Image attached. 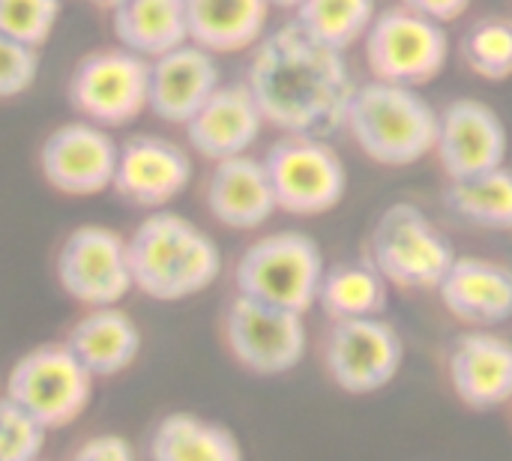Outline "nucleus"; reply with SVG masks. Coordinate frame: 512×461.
Masks as SVG:
<instances>
[{
  "instance_id": "f257e3e1",
  "label": "nucleus",
  "mask_w": 512,
  "mask_h": 461,
  "mask_svg": "<svg viewBox=\"0 0 512 461\" xmlns=\"http://www.w3.org/2000/svg\"><path fill=\"white\" fill-rule=\"evenodd\" d=\"M246 87L267 126L282 135L333 138L345 129L357 90L345 51L327 48L294 21L267 30L252 48Z\"/></svg>"
},
{
  "instance_id": "f03ea898",
  "label": "nucleus",
  "mask_w": 512,
  "mask_h": 461,
  "mask_svg": "<svg viewBox=\"0 0 512 461\" xmlns=\"http://www.w3.org/2000/svg\"><path fill=\"white\" fill-rule=\"evenodd\" d=\"M135 291L159 303L189 300L222 273L219 243L174 210H150L126 237Z\"/></svg>"
},
{
  "instance_id": "7ed1b4c3",
  "label": "nucleus",
  "mask_w": 512,
  "mask_h": 461,
  "mask_svg": "<svg viewBox=\"0 0 512 461\" xmlns=\"http://www.w3.org/2000/svg\"><path fill=\"white\" fill-rule=\"evenodd\" d=\"M345 129L372 162L405 168L435 150L438 108L417 87L369 78L351 96Z\"/></svg>"
},
{
  "instance_id": "20e7f679",
  "label": "nucleus",
  "mask_w": 512,
  "mask_h": 461,
  "mask_svg": "<svg viewBox=\"0 0 512 461\" xmlns=\"http://www.w3.org/2000/svg\"><path fill=\"white\" fill-rule=\"evenodd\" d=\"M366 258L393 288L438 291L456 261V246L417 204L396 201L378 216Z\"/></svg>"
},
{
  "instance_id": "39448f33",
  "label": "nucleus",
  "mask_w": 512,
  "mask_h": 461,
  "mask_svg": "<svg viewBox=\"0 0 512 461\" xmlns=\"http://www.w3.org/2000/svg\"><path fill=\"white\" fill-rule=\"evenodd\" d=\"M327 264L321 246L303 231H276L243 249L234 267L237 294L306 315L318 306Z\"/></svg>"
},
{
  "instance_id": "423d86ee",
  "label": "nucleus",
  "mask_w": 512,
  "mask_h": 461,
  "mask_svg": "<svg viewBox=\"0 0 512 461\" xmlns=\"http://www.w3.org/2000/svg\"><path fill=\"white\" fill-rule=\"evenodd\" d=\"M363 57L372 78L420 87L444 72L450 33L441 21L399 3L375 15L363 36Z\"/></svg>"
},
{
  "instance_id": "0eeeda50",
  "label": "nucleus",
  "mask_w": 512,
  "mask_h": 461,
  "mask_svg": "<svg viewBox=\"0 0 512 461\" xmlns=\"http://www.w3.org/2000/svg\"><path fill=\"white\" fill-rule=\"evenodd\" d=\"M264 168L282 213L321 216L342 204L348 171L327 138L282 135L264 153Z\"/></svg>"
},
{
  "instance_id": "6e6552de",
  "label": "nucleus",
  "mask_w": 512,
  "mask_h": 461,
  "mask_svg": "<svg viewBox=\"0 0 512 461\" xmlns=\"http://www.w3.org/2000/svg\"><path fill=\"white\" fill-rule=\"evenodd\" d=\"M150 60L114 45L84 54L66 84L69 105L90 123L105 129L129 126L147 111Z\"/></svg>"
},
{
  "instance_id": "1a4fd4ad",
  "label": "nucleus",
  "mask_w": 512,
  "mask_h": 461,
  "mask_svg": "<svg viewBox=\"0 0 512 461\" xmlns=\"http://www.w3.org/2000/svg\"><path fill=\"white\" fill-rule=\"evenodd\" d=\"M93 381L66 345H39L9 369L6 396L54 432L72 426L90 408Z\"/></svg>"
},
{
  "instance_id": "9d476101",
  "label": "nucleus",
  "mask_w": 512,
  "mask_h": 461,
  "mask_svg": "<svg viewBox=\"0 0 512 461\" xmlns=\"http://www.w3.org/2000/svg\"><path fill=\"white\" fill-rule=\"evenodd\" d=\"M228 354L252 375L273 378L297 369L306 357L309 333L300 312L234 294L222 318Z\"/></svg>"
},
{
  "instance_id": "9b49d317",
  "label": "nucleus",
  "mask_w": 512,
  "mask_h": 461,
  "mask_svg": "<svg viewBox=\"0 0 512 461\" xmlns=\"http://www.w3.org/2000/svg\"><path fill=\"white\" fill-rule=\"evenodd\" d=\"M321 357L330 381L339 390L351 396H369L396 381L405 363V342L381 315L330 321Z\"/></svg>"
},
{
  "instance_id": "f8f14e48",
  "label": "nucleus",
  "mask_w": 512,
  "mask_h": 461,
  "mask_svg": "<svg viewBox=\"0 0 512 461\" xmlns=\"http://www.w3.org/2000/svg\"><path fill=\"white\" fill-rule=\"evenodd\" d=\"M54 273L60 288L81 306H117L132 288L126 237L105 225H78L57 249Z\"/></svg>"
},
{
  "instance_id": "ddd939ff",
  "label": "nucleus",
  "mask_w": 512,
  "mask_h": 461,
  "mask_svg": "<svg viewBox=\"0 0 512 461\" xmlns=\"http://www.w3.org/2000/svg\"><path fill=\"white\" fill-rule=\"evenodd\" d=\"M117 153L120 144L111 138V132L81 117L45 135L39 147V171L51 189L87 198L111 189Z\"/></svg>"
},
{
  "instance_id": "4468645a",
  "label": "nucleus",
  "mask_w": 512,
  "mask_h": 461,
  "mask_svg": "<svg viewBox=\"0 0 512 461\" xmlns=\"http://www.w3.org/2000/svg\"><path fill=\"white\" fill-rule=\"evenodd\" d=\"M510 135L501 114L483 99H453L438 111L435 156L447 180H465L507 165Z\"/></svg>"
},
{
  "instance_id": "2eb2a0df",
  "label": "nucleus",
  "mask_w": 512,
  "mask_h": 461,
  "mask_svg": "<svg viewBox=\"0 0 512 461\" xmlns=\"http://www.w3.org/2000/svg\"><path fill=\"white\" fill-rule=\"evenodd\" d=\"M189 150L165 135H132L120 144L111 189L138 210H165L192 183Z\"/></svg>"
},
{
  "instance_id": "dca6fc26",
  "label": "nucleus",
  "mask_w": 512,
  "mask_h": 461,
  "mask_svg": "<svg viewBox=\"0 0 512 461\" xmlns=\"http://www.w3.org/2000/svg\"><path fill=\"white\" fill-rule=\"evenodd\" d=\"M219 84L222 72L216 54L189 39L150 60L147 111H153L162 123L186 126Z\"/></svg>"
},
{
  "instance_id": "f3484780",
  "label": "nucleus",
  "mask_w": 512,
  "mask_h": 461,
  "mask_svg": "<svg viewBox=\"0 0 512 461\" xmlns=\"http://www.w3.org/2000/svg\"><path fill=\"white\" fill-rule=\"evenodd\" d=\"M447 378L471 411H495L512 402V342L492 330H468L453 339Z\"/></svg>"
},
{
  "instance_id": "a211bd4d",
  "label": "nucleus",
  "mask_w": 512,
  "mask_h": 461,
  "mask_svg": "<svg viewBox=\"0 0 512 461\" xmlns=\"http://www.w3.org/2000/svg\"><path fill=\"white\" fill-rule=\"evenodd\" d=\"M267 120L246 87V81L219 84L216 93L195 111V117L183 126L189 147L210 162L231 159L249 153L261 138Z\"/></svg>"
},
{
  "instance_id": "6ab92c4d",
  "label": "nucleus",
  "mask_w": 512,
  "mask_h": 461,
  "mask_svg": "<svg viewBox=\"0 0 512 461\" xmlns=\"http://www.w3.org/2000/svg\"><path fill=\"white\" fill-rule=\"evenodd\" d=\"M204 204L210 216L231 231H255L279 210L264 159L252 153L213 162L204 183Z\"/></svg>"
},
{
  "instance_id": "aec40b11",
  "label": "nucleus",
  "mask_w": 512,
  "mask_h": 461,
  "mask_svg": "<svg viewBox=\"0 0 512 461\" xmlns=\"http://www.w3.org/2000/svg\"><path fill=\"white\" fill-rule=\"evenodd\" d=\"M438 294L453 318L468 327L492 330L512 318V267L489 258L456 255Z\"/></svg>"
},
{
  "instance_id": "412c9836",
  "label": "nucleus",
  "mask_w": 512,
  "mask_h": 461,
  "mask_svg": "<svg viewBox=\"0 0 512 461\" xmlns=\"http://www.w3.org/2000/svg\"><path fill=\"white\" fill-rule=\"evenodd\" d=\"M63 345L93 378H114L138 360L141 330L120 306H96L75 321Z\"/></svg>"
},
{
  "instance_id": "4be33fe9",
  "label": "nucleus",
  "mask_w": 512,
  "mask_h": 461,
  "mask_svg": "<svg viewBox=\"0 0 512 461\" xmlns=\"http://www.w3.org/2000/svg\"><path fill=\"white\" fill-rule=\"evenodd\" d=\"M270 0H186L189 39L213 54L255 48L270 24Z\"/></svg>"
},
{
  "instance_id": "5701e85b",
  "label": "nucleus",
  "mask_w": 512,
  "mask_h": 461,
  "mask_svg": "<svg viewBox=\"0 0 512 461\" xmlns=\"http://www.w3.org/2000/svg\"><path fill=\"white\" fill-rule=\"evenodd\" d=\"M117 45L153 60L189 42L186 0H123L111 12Z\"/></svg>"
},
{
  "instance_id": "b1692460",
  "label": "nucleus",
  "mask_w": 512,
  "mask_h": 461,
  "mask_svg": "<svg viewBox=\"0 0 512 461\" xmlns=\"http://www.w3.org/2000/svg\"><path fill=\"white\" fill-rule=\"evenodd\" d=\"M150 461H243V447L231 429L198 414H168L156 423Z\"/></svg>"
},
{
  "instance_id": "393cba45",
  "label": "nucleus",
  "mask_w": 512,
  "mask_h": 461,
  "mask_svg": "<svg viewBox=\"0 0 512 461\" xmlns=\"http://www.w3.org/2000/svg\"><path fill=\"white\" fill-rule=\"evenodd\" d=\"M387 300H390V282L381 276V270L369 258L339 261L327 267L321 276L318 306L330 321L384 315Z\"/></svg>"
},
{
  "instance_id": "a878e982",
  "label": "nucleus",
  "mask_w": 512,
  "mask_h": 461,
  "mask_svg": "<svg viewBox=\"0 0 512 461\" xmlns=\"http://www.w3.org/2000/svg\"><path fill=\"white\" fill-rule=\"evenodd\" d=\"M447 210L477 228H512V171L507 165L492 168L477 177L450 180L444 189Z\"/></svg>"
},
{
  "instance_id": "bb28decb",
  "label": "nucleus",
  "mask_w": 512,
  "mask_h": 461,
  "mask_svg": "<svg viewBox=\"0 0 512 461\" xmlns=\"http://www.w3.org/2000/svg\"><path fill=\"white\" fill-rule=\"evenodd\" d=\"M375 15V0H300L294 9V24L315 42L348 51L351 45L363 42Z\"/></svg>"
},
{
  "instance_id": "cd10ccee",
  "label": "nucleus",
  "mask_w": 512,
  "mask_h": 461,
  "mask_svg": "<svg viewBox=\"0 0 512 461\" xmlns=\"http://www.w3.org/2000/svg\"><path fill=\"white\" fill-rule=\"evenodd\" d=\"M459 51L474 75L486 81L512 78V18L510 15L477 18L465 30Z\"/></svg>"
},
{
  "instance_id": "c85d7f7f",
  "label": "nucleus",
  "mask_w": 512,
  "mask_h": 461,
  "mask_svg": "<svg viewBox=\"0 0 512 461\" xmlns=\"http://www.w3.org/2000/svg\"><path fill=\"white\" fill-rule=\"evenodd\" d=\"M60 9V0H0V33L39 48L51 39Z\"/></svg>"
},
{
  "instance_id": "c756f323",
  "label": "nucleus",
  "mask_w": 512,
  "mask_h": 461,
  "mask_svg": "<svg viewBox=\"0 0 512 461\" xmlns=\"http://www.w3.org/2000/svg\"><path fill=\"white\" fill-rule=\"evenodd\" d=\"M45 426L30 417L6 393L0 396V461H39L45 447Z\"/></svg>"
},
{
  "instance_id": "7c9ffc66",
  "label": "nucleus",
  "mask_w": 512,
  "mask_h": 461,
  "mask_svg": "<svg viewBox=\"0 0 512 461\" xmlns=\"http://www.w3.org/2000/svg\"><path fill=\"white\" fill-rule=\"evenodd\" d=\"M39 48L0 33V99H15L36 84Z\"/></svg>"
},
{
  "instance_id": "2f4dec72",
  "label": "nucleus",
  "mask_w": 512,
  "mask_h": 461,
  "mask_svg": "<svg viewBox=\"0 0 512 461\" xmlns=\"http://www.w3.org/2000/svg\"><path fill=\"white\" fill-rule=\"evenodd\" d=\"M72 461H138L135 450L126 438L120 435H96L90 441H84Z\"/></svg>"
},
{
  "instance_id": "473e14b6",
  "label": "nucleus",
  "mask_w": 512,
  "mask_h": 461,
  "mask_svg": "<svg viewBox=\"0 0 512 461\" xmlns=\"http://www.w3.org/2000/svg\"><path fill=\"white\" fill-rule=\"evenodd\" d=\"M402 3L414 12H423V15L441 21V24H450V21L462 18L474 0H402Z\"/></svg>"
},
{
  "instance_id": "72a5a7b5",
  "label": "nucleus",
  "mask_w": 512,
  "mask_h": 461,
  "mask_svg": "<svg viewBox=\"0 0 512 461\" xmlns=\"http://www.w3.org/2000/svg\"><path fill=\"white\" fill-rule=\"evenodd\" d=\"M90 3H96L99 9H108V12H114L123 0H90Z\"/></svg>"
},
{
  "instance_id": "f704fd0d",
  "label": "nucleus",
  "mask_w": 512,
  "mask_h": 461,
  "mask_svg": "<svg viewBox=\"0 0 512 461\" xmlns=\"http://www.w3.org/2000/svg\"><path fill=\"white\" fill-rule=\"evenodd\" d=\"M297 3L300 0H270V6H276V9H297Z\"/></svg>"
},
{
  "instance_id": "c9c22d12",
  "label": "nucleus",
  "mask_w": 512,
  "mask_h": 461,
  "mask_svg": "<svg viewBox=\"0 0 512 461\" xmlns=\"http://www.w3.org/2000/svg\"><path fill=\"white\" fill-rule=\"evenodd\" d=\"M39 461H42V459H39Z\"/></svg>"
}]
</instances>
